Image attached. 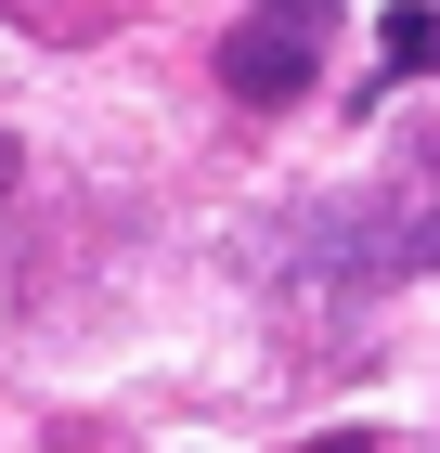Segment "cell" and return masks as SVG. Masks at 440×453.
Segmentation results:
<instances>
[{
    "instance_id": "1",
    "label": "cell",
    "mask_w": 440,
    "mask_h": 453,
    "mask_svg": "<svg viewBox=\"0 0 440 453\" xmlns=\"http://www.w3.org/2000/svg\"><path fill=\"white\" fill-rule=\"evenodd\" d=\"M311 65H324V0H272L220 39V78H234V104H298Z\"/></svg>"
},
{
    "instance_id": "2",
    "label": "cell",
    "mask_w": 440,
    "mask_h": 453,
    "mask_svg": "<svg viewBox=\"0 0 440 453\" xmlns=\"http://www.w3.org/2000/svg\"><path fill=\"white\" fill-rule=\"evenodd\" d=\"M375 52H389V78H428V65H440V0H389Z\"/></svg>"
},
{
    "instance_id": "3",
    "label": "cell",
    "mask_w": 440,
    "mask_h": 453,
    "mask_svg": "<svg viewBox=\"0 0 440 453\" xmlns=\"http://www.w3.org/2000/svg\"><path fill=\"white\" fill-rule=\"evenodd\" d=\"M298 453H375V441H298Z\"/></svg>"
}]
</instances>
